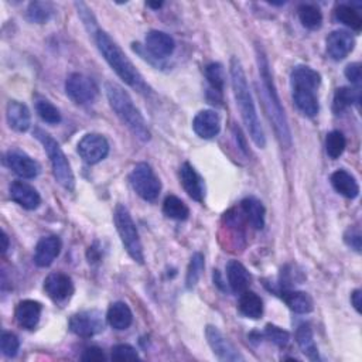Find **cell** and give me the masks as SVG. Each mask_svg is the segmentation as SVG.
Segmentation results:
<instances>
[{"label": "cell", "instance_id": "f1b7e54d", "mask_svg": "<svg viewBox=\"0 0 362 362\" xmlns=\"http://www.w3.org/2000/svg\"><path fill=\"white\" fill-rule=\"evenodd\" d=\"M359 101H361L359 88H348V87L338 88L334 94L332 111H334V113L339 115L344 111H347L348 108H351L352 105H358Z\"/></svg>", "mask_w": 362, "mask_h": 362}, {"label": "cell", "instance_id": "8992f818", "mask_svg": "<svg viewBox=\"0 0 362 362\" xmlns=\"http://www.w3.org/2000/svg\"><path fill=\"white\" fill-rule=\"evenodd\" d=\"M35 137L43 144L44 150L49 154L53 174L57 180V183L67 192H73L75 189V177H74L71 164L65 153L63 151L61 146L56 142V139L50 133H47L40 127L35 129Z\"/></svg>", "mask_w": 362, "mask_h": 362}, {"label": "cell", "instance_id": "4316f807", "mask_svg": "<svg viewBox=\"0 0 362 362\" xmlns=\"http://www.w3.org/2000/svg\"><path fill=\"white\" fill-rule=\"evenodd\" d=\"M241 210L255 230H263L266 210L261 200H258L256 197H246L241 203Z\"/></svg>", "mask_w": 362, "mask_h": 362}, {"label": "cell", "instance_id": "ac0fdd59", "mask_svg": "<svg viewBox=\"0 0 362 362\" xmlns=\"http://www.w3.org/2000/svg\"><path fill=\"white\" fill-rule=\"evenodd\" d=\"M9 194L16 204L29 211L37 210L42 204V197L39 192L33 186L26 183V181H13L9 187Z\"/></svg>", "mask_w": 362, "mask_h": 362}, {"label": "cell", "instance_id": "74e56055", "mask_svg": "<svg viewBox=\"0 0 362 362\" xmlns=\"http://www.w3.org/2000/svg\"><path fill=\"white\" fill-rule=\"evenodd\" d=\"M36 111L39 113V116L50 125H58L61 122V113L57 109L56 105H53L50 101L47 99H40L36 104Z\"/></svg>", "mask_w": 362, "mask_h": 362}, {"label": "cell", "instance_id": "d4e9b609", "mask_svg": "<svg viewBox=\"0 0 362 362\" xmlns=\"http://www.w3.org/2000/svg\"><path fill=\"white\" fill-rule=\"evenodd\" d=\"M108 324L118 331L127 330L133 323V313L125 301H116L111 304L106 313Z\"/></svg>", "mask_w": 362, "mask_h": 362}, {"label": "cell", "instance_id": "d590c367", "mask_svg": "<svg viewBox=\"0 0 362 362\" xmlns=\"http://www.w3.org/2000/svg\"><path fill=\"white\" fill-rule=\"evenodd\" d=\"M206 268V259L204 255L200 252H196L192 259H190V265L187 269V276H186V286L187 289H194L204 272Z\"/></svg>", "mask_w": 362, "mask_h": 362}, {"label": "cell", "instance_id": "3957f363", "mask_svg": "<svg viewBox=\"0 0 362 362\" xmlns=\"http://www.w3.org/2000/svg\"><path fill=\"white\" fill-rule=\"evenodd\" d=\"M96 47L109 67L115 71V74L130 88L136 89L140 94L149 95L150 87L146 84L142 74L137 71L135 64L129 60V57L122 51V49L112 40V37L104 30H98L94 35Z\"/></svg>", "mask_w": 362, "mask_h": 362}, {"label": "cell", "instance_id": "ffe728a7", "mask_svg": "<svg viewBox=\"0 0 362 362\" xmlns=\"http://www.w3.org/2000/svg\"><path fill=\"white\" fill-rule=\"evenodd\" d=\"M193 129L201 139H214L221 130V118L216 111H201L193 120Z\"/></svg>", "mask_w": 362, "mask_h": 362}, {"label": "cell", "instance_id": "60d3db41", "mask_svg": "<svg viewBox=\"0 0 362 362\" xmlns=\"http://www.w3.org/2000/svg\"><path fill=\"white\" fill-rule=\"evenodd\" d=\"M111 356L113 361H137V351L129 344H118L112 348Z\"/></svg>", "mask_w": 362, "mask_h": 362}, {"label": "cell", "instance_id": "e575fe53", "mask_svg": "<svg viewBox=\"0 0 362 362\" xmlns=\"http://www.w3.org/2000/svg\"><path fill=\"white\" fill-rule=\"evenodd\" d=\"M206 78L211 87V91L223 94L225 87V70L220 63H211L206 67Z\"/></svg>", "mask_w": 362, "mask_h": 362}, {"label": "cell", "instance_id": "ba28073f", "mask_svg": "<svg viewBox=\"0 0 362 362\" xmlns=\"http://www.w3.org/2000/svg\"><path fill=\"white\" fill-rule=\"evenodd\" d=\"M129 181L133 192L149 203L156 201L161 192L160 180L147 163H137L129 175Z\"/></svg>", "mask_w": 362, "mask_h": 362}, {"label": "cell", "instance_id": "1f68e13d", "mask_svg": "<svg viewBox=\"0 0 362 362\" xmlns=\"http://www.w3.org/2000/svg\"><path fill=\"white\" fill-rule=\"evenodd\" d=\"M54 15V6L50 2H32L26 11V19L30 23L44 25Z\"/></svg>", "mask_w": 362, "mask_h": 362}, {"label": "cell", "instance_id": "d6a6232c", "mask_svg": "<svg viewBox=\"0 0 362 362\" xmlns=\"http://www.w3.org/2000/svg\"><path fill=\"white\" fill-rule=\"evenodd\" d=\"M299 19L303 27L308 30H318L323 25V13L321 11L310 4H304L299 8Z\"/></svg>", "mask_w": 362, "mask_h": 362}, {"label": "cell", "instance_id": "603a6c76", "mask_svg": "<svg viewBox=\"0 0 362 362\" xmlns=\"http://www.w3.org/2000/svg\"><path fill=\"white\" fill-rule=\"evenodd\" d=\"M332 189L342 197L354 200L359 196V186L356 178L347 170H337L330 177Z\"/></svg>", "mask_w": 362, "mask_h": 362}, {"label": "cell", "instance_id": "4dcf8cb0", "mask_svg": "<svg viewBox=\"0 0 362 362\" xmlns=\"http://www.w3.org/2000/svg\"><path fill=\"white\" fill-rule=\"evenodd\" d=\"M163 214L170 220L186 221L190 216V210L181 199L175 196H168L163 203Z\"/></svg>", "mask_w": 362, "mask_h": 362}, {"label": "cell", "instance_id": "52a82bcc", "mask_svg": "<svg viewBox=\"0 0 362 362\" xmlns=\"http://www.w3.org/2000/svg\"><path fill=\"white\" fill-rule=\"evenodd\" d=\"M113 221L116 225V231L120 237V241L129 254V256L143 265L144 262V254H143V245L136 228V224L129 213V210L123 204H118L113 213Z\"/></svg>", "mask_w": 362, "mask_h": 362}, {"label": "cell", "instance_id": "bcb514c9", "mask_svg": "<svg viewBox=\"0 0 362 362\" xmlns=\"http://www.w3.org/2000/svg\"><path fill=\"white\" fill-rule=\"evenodd\" d=\"M351 303L354 306V308L361 313V306H362V292L359 289L354 290L351 294Z\"/></svg>", "mask_w": 362, "mask_h": 362}, {"label": "cell", "instance_id": "5b68a950", "mask_svg": "<svg viewBox=\"0 0 362 362\" xmlns=\"http://www.w3.org/2000/svg\"><path fill=\"white\" fill-rule=\"evenodd\" d=\"M290 82L296 108L304 116L314 118L320 111L316 91L320 88L321 75L307 65H297L292 71Z\"/></svg>", "mask_w": 362, "mask_h": 362}, {"label": "cell", "instance_id": "9a60e30c", "mask_svg": "<svg viewBox=\"0 0 362 362\" xmlns=\"http://www.w3.org/2000/svg\"><path fill=\"white\" fill-rule=\"evenodd\" d=\"M180 183L186 193L197 203H203L206 197V183L197 170L190 164L185 163L180 167Z\"/></svg>", "mask_w": 362, "mask_h": 362}, {"label": "cell", "instance_id": "83f0119b", "mask_svg": "<svg viewBox=\"0 0 362 362\" xmlns=\"http://www.w3.org/2000/svg\"><path fill=\"white\" fill-rule=\"evenodd\" d=\"M296 341L301 349V352L311 361H318V349L314 341V335H313V330L310 327V324L304 323L301 325H299L297 331H296Z\"/></svg>", "mask_w": 362, "mask_h": 362}, {"label": "cell", "instance_id": "cb8c5ba5", "mask_svg": "<svg viewBox=\"0 0 362 362\" xmlns=\"http://www.w3.org/2000/svg\"><path fill=\"white\" fill-rule=\"evenodd\" d=\"M227 279L231 290L235 294H242L251 286V273L248 269L238 261H230L227 263Z\"/></svg>", "mask_w": 362, "mask_h": 362}, {"label": "cell", "instance_id": "484cf974", "mask_svg": "<svg viewBox=\"0 0 362 362\" xmlns=\"http://www.w3.org/2000/svg\"><path fill=\"white\" fill-rule=\"evenodd\" d=\"M279 296L287 304V307L297 314H308L313 311V299L304 292L282 289Z\"/></svg>", "mask_w": 362, "mask_h": 362}, {"label": "cell", "instance_id": "7402d4cb", "mask_svg": "<svg viewBox=\"0 0 362 362\" xmlns=\"http://www.w3.org/2000/svg\"><path fill=\"white\" fill-rule=\"evenodd\" d=\"M6 119L9 126L16 132H27L32 125V113L23 102L9 101L6 106Z\"/></svg>", "mask_w": 362, "mask_h": 362}, {"label": "cell", "instance_id": "f6af8a7d", "mask_svg": "<svg viewBox=\"0 0 362 362\" xmlns=\"http://www.w3.org/2000/svg\"><path fill=\"white\" fill-rule=\"evenodd\" d=\"M81 359L85 361V362H101V361H105L106 356H105V354H104V351L101 348H98V347H88L84 351Z\"/></svg>", "mask_w": 362, "mask_h": 362}, {"label": "cell", "instance_id": "8d00e7d4", "mask_svg": "<svg viewBox=\"0 0 362 362\" xmlns=\"http://www.w3.org/2000/svg\"><path fill=\"white\" fill-rule=\"evenodd\" d=\"M347 147L345 136L339 130H332L325 137V151L330 158H338Z\"/></svg>", "mask_w": 362, "mask_h": 362}, {"label": "cell", "instance_id": "d6986e66", "mask_svg": "<svg viewBox=\"0 0 362 362\" xmlns=\"http://www.w3.org/2000/svg\"><path fill=\"white\" fill-rule=\"evenodd\" d=\"M61 239L57 235L44 237L39 241L35 249V263L39 268H49L61 252Z\"/></svg>", "mask_w": 362, "mask_h": 362}, {"label": "cell", "instance_id": "f546056e", "mask_svg": "<svg viewBox=\"0 0 362 362\" xmlns=\"http://www.w3.org/2000/svg\"><path fill=\"white\" fill-rule=\"evenodd\" d=\"M239 311L252 320H258L263 314V301L262 299L254 292H244L239 297Z\"/></svg>", "mask_w": 362, "mask_h": 362}, {"label": "cell", "instance_id": "44dd1931", "mask_svg": "<svg viewBox=\"0 0 362 362\" xmlns=\"http://www.w3.org/2000/svg\"><path fill=\"white\" fill-rule=\"evenodd\" d=\"M43 304L37 300H23L18 304L15 317L18 324L25 330H35L39 325Z\"/></svg>", "mask_w": 362, "mask_h": 362}, {"label": "cell", "instance_id": "e0dca14e", "mask_svg": "<svg viewBox=\"0 0 362 362\" xmlns=\"http://www.w3.org/2000/svg\"><path fill=\"white\" fill-rule=\"evenodd\" d=\"M144 49L150 56L157 60H164L174 53L175 42L174 39L160 30H151L146 35L144 39Z\"/></svg>", "mask_w": 362, "mask_h": 362}, {"label": "cell", "instance_id": "b9f144b4", "mask_svg": "<svg viewBox=\"0 0 362 362\" xmlns=\"http://www.w3.org/2000/svg\"><path fill=\"white\" fill-rule=\"evenodd\" d=\"M75 6L78 9V15L81 16V20L87 26L88 32L94 36L99 29H98V25H96V20H95L92 12L88 9V6L85 4H75Z\"/></svg>", "mask_w": 362, "mask_h": 362}, {"label": "cell", "instance_id": "f35d334b", "mask_svg": "<svg viewBox=\"0 0 362 362\" xmlns=\"http://www.w3.org/2000/svg\"><path fill=\"white\" fill-rule=\"evenodd\" d=\"M20 348V341L18 338L16 334L5 331L2 332V337H0V349H2V354L8 358H13L18 355Z\"/></svg>", "mask_w": 362, "mask_h": 362}, {"label": "cell", "instance_id": "836d02e7", "mask_svg": "<svg viewBox=\"0 0 362 362\" xmlns=\"http://www.w3.org/2000/svg\"><path fill=\"white\" fill-rule=\"evenodd\" d=\"M335 19L342 23L344 26L359 32L362 27V18L356 9H354L351 5H338L335 9Z\"/></svg>", "mask_w": 362, "mask_h": 362}, {"label": "cell", "instance_id": "9c48e42d", "mask_svg": "<svg viewBox=\"0 0 362 362\" xmlns=\"http://www.w3.org/2000/svg\"><path fill=\"white\" fill-rule=\"evenodd\" d=\"M65 92L77 105H87L96 99L98 87L95 81L84 74L74 73L65 81Z\"/></svg>", "mask_w": 362, "mask_h": 362}, {"label": "cell", "instance_id": "7a4b0ae2", "mask_svg": "<svg viewBox=\"0 0 362 362\" xmlns=\"http://www.w3.org/2000/svg\"><path fill=\"white\" fill-rule=\"evenodd\" d=\"M258 65H259V75L262 81V96H263V105L268 113L269 120L273 125L275 133L277 140L282 146L290 147L292 146V132L290 126L285 113V109L282 106L279 94L276 91V85L270 73L269 61L263 53L262 49L258 47Z\"/></svg>", "mask_w": 362, "mask_h": 362}, {"label": "cell", "instance_id": "7dc6e473", "mask_svg": "<svg viewBox=\"0 0 362 362\" xmlns=\"http://www.w3.org/2000/svg\"><path fill=\"white\" fill-rule=\"evenodd\" d=\"M9 249V237L5 231H2V254L5 255Z\"/></svg>", "mask_w": 362, "mask_h": 362}, {"label": "cell", "instance_id": "277c9868", "mask_svg": "<svg viewBox=\"0 0 362 362\" xmlns=\"http://www.w3.org/2000/svg\"><path fill=\"white\" fill-rule=\"evenodd\" d=\"M106 98L109 101L111 108L116 113V116L122 120V123L142 142H149L151 135L147 127V123L140 113V111L133 104L130 95L118 84L106 82L105 84Z\"/></svg>", "mask_w": 362, "mask_h": 362}, {"label": "cell", "instance_id": "4fadbf2b", "mask_svg": "<svg viewBox=\"0 0 362 362\" xmlns=\"http://www.w3.org/2000/svg\"><path fill=\"white\" fill-rule=\"evenodd\" d=\"M206 337L207 341L214 351V354L221 361H244V356L241 352L234 347L232 342L228 341V338L224 337V334L214 325H207L206 328Z\"/></svg>", "mask_w": 362, "mask_h": 362}, {"label": "cell", "instance_id": "8fae6325", "mask_svg": "<svg viewBox=\"0 0 362 362\" xmlns=\"http://www.w3.org/2000/svg\"><path fill=\"white\" fill-rule=\"evenodd\" d=\"M70 331L78 337L89 338L104 331L105 323L98 310H85L74 314L70 318Z\"/></svg>", "mask_w": 362, "mask_h": 362}, {"label": "cell", "instance_id": "ab89813d", "mask_svg": "<svg viewBox=\"0 0 362 362\" xmlns=\"http://www.w3.org/2000/svg\"><path fill=\"white\" fill-rule=\"evenodd\" d=\"M265 337L270 342H273L275 345H277L280 348H285L289 344V341H290V334L286 330H283V328H280L277 325H273V324H268L266 325Z\"/></svg>", "mask_w": 362, "mask_h": 362}, {"label": "cell", "instance_id": "5bb4252c", "mask_svg": "<svg viewBox=\"0 0 362 362\" xmlns=\"http://www.w3.org/2000/svg\"><path fill=\"white\" fill-rule=\"evenodd\" d=\"M44 290L53 301L63 304L74 294V283L68 275L54 272L46 277Z\"/></svg>", "mask_w": 362, "mask_h": 362}, {"label": "cell", "instance_id": "7c38bea8", "mask_svg": "<svg viewBox=\"0 0 362 362\" xmlns=\"http://www.w3.org/2000/svg\"><path fill=\"white\" fill-rule=\"evenodd\" d=\"M5 163L15 174L27 180L36 178L42 171L39 161L19 149H11L5 154Z\"/></svg>", "mask_w": 362, "mask_h": 362}, {"label": "cell", "instance_id": "7bdbcfd3", "mask_svg": "<svg viewBox=\"0 0 362 362\" xmlns=\"http://www.w3.org/2000/svg\"><path fill=\"white\" fill-rule=\"evenodd\" d=\"M344 241L345 244L354 249L355 252H361V242H362V235H361V230L358 227H352L349 228L345 235H344Z\"/></svg>", "mask_w": 362, "mask_h": 362}, {"label": "cell", "instance_id": "c3c4849f", "mask_svg": "<svg viewBox=\"0 0 362 362\" xmlns=\"http://www.w3.org/2000/svg\"><path fill=\"white\" fill-rule=\"evenodd\" d=\"M147 6H149V8H151V9H160V8L163 6V4H161V2H156V4L149 2V4H147Z\"/></svg>", "mask_w": 362, "mask_h": 362}, {"label": "cell", "instance_id": "30bf717a", "mask_svg": "<svg viewBox=\"0 0 362 362\" xmlns=\"http://www.w3.org/2000/svg\"><path fill=\"white\" fill-rule=\"evenodd\" d=\"M78 154L87 164H98L109 154V143L105 136L99 133L85 135L77 146Z\"/></svg>", "mask_w": 362, "mask_h": 362}, {"label": "cell", "instance_id": "6da1fadb", "mask_svg": "<svg viewBox=\"0 0 362 362\" xmlns=\"http://www.w3.org/2000/svg\"><path fill=\"white\" fill-rule=\"evenodd\" d=\"M230 74H231V84L234 89V96L237 101V105L241 112V118L246 126V130L251 135V139L254 143L259 147L263 149L266 146V136L263 132V127L261 125L256 106L248 85L246 74L244 71V67L241 61L237 57L231 58L230 64Z\"/></svg>", "mask_w": 362, "mask_h": 362}, {"label": "cell", "instance_id": "2e32d148", "mask_svg": "<svg viewBox=\"0 0 362 362\" xmlns=\"http://www.w3.org/2000/svg\"><path fill=\"white\" fill-rule=\"evenodd\" d=\"M327 54L334 61L344 60L355 47L354 36L347 30H334L325 40Z\"/></svg>", "mask_w": 362, "mask_h": 362}, {"label": "cell", "instance_id": "ee69618b", "mask_svg": "<svg viewBox=\"0 0 362 362\" xmlns=\"http://www.w3.org/2000/svg\"><path fill=\"white\" fill-rule=\"evenodd\" d=\"M344 74H345L347 80H349V82L355 85V88H359V85H361V64L359 63H352V64L347 65Z\"/></svg>", "mask_w": 362, "mask_h": 362}]
</instances>
